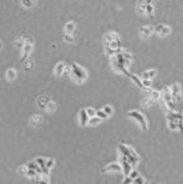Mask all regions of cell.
Listing matches in <instances>:
<instances>
[{
    "instance_id": "6da1fadb",
    "label": "cell",
    "mask_w": 183,
    "mask_h": 184,
    "mask_svg": "<svg viewBox=\"0 0 183 184\" xmlns=\"http://www.w3.org/2000/svg\"><path fill=\"white\" fill-rule=\"evenodd\" d=\"M118 148H120L121 154L125 156V157L127 158V161L131 163L132 167H135V166L138 163V156H137V153H136L131 147H128V146H126V144H124V143H121V144L118 146Z\"/></svg>"
},
{
    "instance_id": "7a4b0ae2",
    "label": "cell",
    "mask_w": 183,
    "mask_h": 184,
    "mask_svg": "<svg viewBox=\"0 0 183 184\" xmlns=\"http://www.w3.org/2000/svg\"><path fill=\"white\" fill-rule=\"evenodd\" d=\"M167 121H168V126L171 130L176 131V130H181V126H182V113L181 112H176L174 110L173 111H169L168 116H167Z\"/></svg>"
},
{
    "instance_id": "3957f363",
    "label": "cell",
    "mask_w": 183,
    "mask_h": 184,
    "mask_svg": "<svg viewBox=\"0 0 183 184\" xmlns=\"http://www.w3.org/2000/svg\"><path fill=\"white\" fill-rule=\"evenodd\" d=\"M71 75H72V77L75 80L80 81V82L85 81L87 78V76H88L87 72H86V70L82 66H80L79 64H76V62L71 64Z\"/></svg>"
},
{
    "instance_id": "277c9868",
    "label": "cell",
    "mask_w": 183,
    "mask_h": 184,
    "mask_svg": "<svg viewBox=\"0 0 183 184\" xmlns=\"http://www.w3.org/2000/svg\"><path fill=\"white\" fill-rule=\"evenodd\" d=\"M128 117H131V118H133L135 121H137L143 131H147V130H148L147 119H146V117H144L140 111H130V112H128Z\"/></svg>"
},
{
    "instance_id": "5b68a950",
    "label": "cell",
    "mask_w": 183,
    "mask_h": 184,
    "mask_svg": "<svg viewBox=\"0 0 183 184\" xmlns=\"http://www.w3.org/2000/svg\"><path fill=\"white\" fill-rule=\"evenodd\" d=\"M161 96H162V98H163V101H165V103H166V106L168 107L169 111L176 110L174 108V101H173V98L171 96V92H169V87H166L163 90V94Z\"/></svg>"
},
{
    "instance_id": "8992f818",
    "label": "cell",
    "mask_w": 183,
    "mask_h": 184,
    "mask_svg": "<svg viewBox=\"0 0 183 184\" xmlns=\"http://www.w3.org/2000/svg\"><path fill=\"white\" fill-rule=\"evenodd\" d=\"M169 92H171V96L173 98V101H181V85L179 83H174L171 88H169Z\"/></svg>"
},
{
    "instance_id": "52a82bcc",
    "label": "cell",
    "mask_w": 183,
    "mask_h": 184,
    "mask_svg": "<svg viewBox=\"0 0 183 184\" xmlns=\"http://www.w3.org/2000/svg\"><path fill=\"white\" fill-rule=\"evenodd\" d=\"M121 167H122V172H124V174L127 177L130 174V172L132 170V166L131 163L127 161V158L125 156L121 154Z\"/></svg>"
},
{
    "instance_id": "ba28073f",
    "label": "cell",
    "mask_w": 183,
    "mask_h": 184,
    "mask_svg": "<svg viewBox=\"0 0 183 184\" xmlns=\"http://www.w3.org/2000/svg\"><path fill=\"white\" fill-rule=\"evenodd\" d=\"M153 31H156L158 35H161V36H166L167 34H169V31H171V29H169V26H167V25H165V24H157L155 27H153Z\"/></svg>"
},
{
    "instance_id": "9c48e42d",
    "label": "cell",
    "mask_w": 183,
    "mask_h": 184,
    "mask_svg": "<svg viewBox=\"0 0 183 184\" xmlns=\"http://www.w3.org/2000/svg\"><path fill=\"white\" fill-rule=\"evenodd\" d=\"M140 33H141L142 38L147 39V38H149V36H151L152 34H153V26H151V25H147V26H142V27L140 29Z\"/></svg>"
},
{
    "instance_id": "30bf717a",
    "label": "cell",
    "mask_w": 183,
    "mask_h": 184,
    "mask_svg": "<svg viewBox=\"0 0 183 184\" xmlns=\"http://www.w3.org/2000/svg\"><path fill=\"white\" fill-rule=\"evenodd\" d=\"M69 70H67V67H66V64L65 62H59L56 66H55V75L56 76H63V74H65V72H67Z\"/></svg>"
},
{
    "instance_id": "8fae6325",
    "label": "cell",
    "mask_w": 183,
    "mask_h": 184,
    "mask_svg": "<svg viewBox=\"0 0 183 184\" xmlns=\"http://www.w3.org/2000/svg\"><path fill=\"white\" fill-rule=\"evenodd\" d=\"M104 172H122V167H121V163H117V162H113L108 166L105 167Z\"/></svg>"
},
{
    "instance_id": "7c38bea8",
    "label": "cell",
    "mask_w": 183,
    "mask_h": 184,
    "mask_svg": "<svg viewBox=\"0 0 183 184\" xmlns=\"http://www.w3.org/2000/svg\"><path fill=\"white\" fill-rule=\"evenodd\" d=\"M33 50V44H24L22 45V55H21V60L22 61H26L29 54Z\"/></svg>"
},
{
    "instance_id": "4fadbf2b",
    "label": "cell",
    "mask_w": 183,
    "mask_h": 184,
    "mask_svg": "<svg viewBox=\"0 0 183 184\" xmlns=\"http://www.w3.org/2000/svg\"><path fill=\"white\" fill-rule=\"evenodd\" d=\"M88 118H90V117L87 116L86 110L82 108V110L80 111V125H81V127L87 126V123H88Z\"/></svg>"
},
{
    "instance_id": "5bb4252c",
    "label": "cell",
    "mask_w": 183,
    "mask_h": 184,
    "mask_svg": "<svg viewBox=\"0 0 183 184\" xmlns=\"http://www.w3.org/2000/svg\"><path fill=\"white\" fill-rule=\"evenodd\" d=\"M153 14H155V8H153V4H151V3L146 4V8H144V15H147V16L152 18V16H153Z\"/></svg>"
},
{
    "instance_id": "9a60e30c",
    "label": "cell",
    "mask_w": 183,
    "mask_h": 184,
    "mask_svg": "<svg viewBox=\"0 0 183 184\" xmlns=\"http://www.w3.org/2000/svg\"><path fill=\"white\" fill-rule=\"evenodd\" d=\"M157 75V70H149V71H146L142 74V78H147V80H152L155 76Z\"/></svg>"
},
{
    "instance_id": "2e32d148",
    "label": "cell",
    "mask_w": 183,
    "mask_h": 184,
    "mask_svg": "<svg viewBox=\"0 0 183 184\" xmlns=\"http://www.w3.org/2000/svg\"><path fill=\"white\" fill-rule=\"evenodd\" d=\"M16 76H18V74H16V71H15L14 69H9V70L6 71V78H8L9 81L15 80V78H16Z\"/></svg>"
},
{
    "instance_id": "e0dca14e",
    "label": "cell",
    "mask_w": 183,
    "mask_h": 184,
    "mask_svg": "<svg viewBox=\"0 0 183 184\" xmlns=\"http://www.w3.org/2000/svg\"><path fill=\"white\" fill-rule=\"evenodd\" d=\"M35 3H36V0H21L22 6H24V8H26V9L33 8V6L35 5Z\"/></svg>"
},
{
    "instance_id": "ac0fdd59",
    "label": "cell",
    "mask_w": 183,
    "mask_h": 184,
    "mask_svg": "<svg viewBox=\"0 0 183 184\" xmlns=\"http://www.w3.org/2000/svg\"><path fill=\"white\" fill-rule=\"evenodd\" d=\"M128 76L131 77V80L133 81V83H135V85H137L140 88H143V86H142V80H141L140 77H137L136 75H131V74H130Z\"/></svg>"
},
{
    "instance_id": "d6986e66",
    "label": "cell",
    "mask_w": 183,
    "mask_h": 184,
    "mask_svg": "<svg viewBox=\"0 0 183 184\" xmlns=\"http://www.w3.org/2000/svg\"><path fill=\"white\" fill-rule=\"evenodd\" d=\"M75 27H76L75 22L70 21V22H67V24L65 25V31H66L67 34H71V33H74V30H75Z\"/></svg>"
},
{
    "instance_id": "ffe728a7",
    "label": "cell",
    "mask_w": 183,
    "mask_h": 184,
    "mask_svg": "<svg viewBox=\"0 0 183 184\" xmlns=\"http://www.w3.org/2000/svg\"><path fill=\"white\" fill-rule=\"evenodd\" d=\"M105 40H107V42H110V41H112V40H116V39H120L118 38V35L116 34V33H108V34H106L105 35V38H104Z\"/></svg>"
},
{
    "instance_id": "44dd1931",
    "label": "cell",
    "mask_w": 183,
    "mask_h": 184,
    "mask_svg": "<svg viewBox=\"0 0 183 184\" xmlns=\"http://www.w3.org/2000/svg\"><path fill=\"white\" fill-rule=\"evenodd\" d=\"M100 118L97 117V116H94V117H90L88 118V123L87 125H97V123H100Z\"/></svg>"
},
{
    "instance_id": "7402d4cb",
    "label": "cell",
    "mask_w": 183,
    "mask_h": 184,
    "mask_svg": "<svg viewBox=\"0 0 183 184\" xmlns=\"http://www.w3.org/2000/svg\"><path fill=\"white\" fill-rule=\"evenodd\" d=\"M41 116L40 114H35V116H33L31 117V119H30V122H31V125H36V123H39V122H41Z\"/></svg>"
},
{
    "instance_id": "603a6c76",
    "label": "cell",
    "mask_w": 183,
    "mask_h": 184,
    "mask_svg": "<svg viewBox=\"0 0 183 184\" xmlns=\"http://www.w3.org/2000/svg\"><path fill=\"white\" fill-rule=\"evenodd\" d=\"M35 162L40 166V168H44V167H45V163H46V158H44V157H39V158L35 159Z\"/></svg>"
},
{
    "instance_id": "cb8c5ba5",
    "label": "cell",
    "mask_w": 183,
    "mask_h": 184,
    "mask_svg": "<svg viewBox=\"0 0 183 184\" xmlns=\"http://www.w3.org/2000/svg\"><path fill=\"white\" fill-rule=\"evenodd\" d=\"M85 110H86V113H87L88 117H94V116H96V111H95L92 107H88V108H85Z\"/></svg>"
},
{
    "instance_id": "d4e9b609",
    "label": "cell",
    "mask_w": 183,
    "mask_h": 184,
    "mask_svg": "<svg viewBox=\"0 0 183 184\" xmlns=\"http://www.w3.org/2000/svg\"><path fill=\"white\" fill-rule=\"evenodd\" d=\"M55 107H56V105H55L54 102H51V101H49V102L46 103V106H45V108H46L47 111H50V112H52V111L55 110Z\"/></svg>"
},
{
    "instance_id": "484cf974",
    "label": "cell",
    "mask_w": 183,
    "mask_h": 184,
    "mask_svg": "<svg viewBox=\"0 0 183 184\" xmlns=\"http://www.w3.org/2000/svg\"><path fill=\"white\" fill-rule=\"evenodd\" d=\"M96 116L100 118V119H105V118H107L108 116L102 111V110H99V111H96Z\"/></svg>"
},
{
    "instance_id": "4316f807",
    "label": "cell",
    "mask_w": 183,
    "mask_h": 184,
    "mask_svg": "<svg viewBox=\"0 0 183 184\" xmlns=\"http://www.w3.org/2000/svg\"><path fill=\"white\" fill-rule=\"evenodd\" d=\"M54 164H55V161L52 159V158H50V159H46V163H45V167L50 170L52 167H54Z\"/></svg>"
},
{
    "instance_id": "83f0119b",
    "label": "cell",
    "mask_w": 183,
    "mask_h": 184,
    "mask_svg": "<svg viewBox=\"0 0 183 184\" xmlns=\"http://www.w3.org/2000/svg\"><path fill=\"white\" fill-rule=\"evenodd\" d=\"M161 97V92H158V91H152L151 92V98L152 100H158Z\"/></svg>"
},
{
    "instance_id": "f1b7e54d",
    "label": "cell",
    "mask_w": 183,
    "mask_h": 184,
    "mask_svg": "<svg viewBox=\"0 0 183 184\" xmlns=\"http://www.w3.org/2000/svg\"><path fill=\"white\" fill-rule=\"evenodd\" d=\"M102 111L107 114V116H111L112 114V107L110 106V105H107V106H105L104 108H102Z\"/></svg>"
},
{
    "instance_id": "f546056e",
    "label": "cell",
    "mask_w": 183,
    "mask_h": 184,
    "mask_svg": "<svg viewBox=\"0 0 183 184\" xmlns=\"http://www.w3.org/2000/svg\"><path fill=\"white\" fill-rule=\"evenodd\" d=\"M152 102H153V100L149 97V98H144V100L142 101V105H143L144 107H149V106L152 105Z\"/></svg>"
},
{
    "instance_id": "4dcf8cb0",
    "label": "cell",
    "mask_w": 183,
    "mask_h": 184,
    "mask_svg": "<svg viewBox=\"0 0 183 184\" xmlns=\"http://www.w3.org/2000/svg\"><path fill=\"white\" fill-rule=\"evenodd\" d=\"M64 39H65V41L66 42H69V44H72L74 42V38H72V35L71 34H65V36H64Z\"/></svg>"
},
{
    "instance_id": "1f68e13d",
    "label": "cell",
    "mask_w": 183,
    "mask_h": 184,
    "mask_svg": "<svg viewBox=\"0 0 183 184\" xmlns=\"http://www.w3.org/2000/svg\"><path fill=\"white\" fill-rule=\"evenodd\" d=\"M49 102V100L47 98H45V97H41L40 98V101H39V106L40 107H43V108H45V106H46V103Z\"/></svg>"
},
{
    "instance_id": "d6a6232c",
    "label": "cell",
    "mask_w": 183,
    "mask_h": 184,
    "mask_svg": "<svg viewBox=\"0 0 183 184\" xmlns=\"http://www.w3.org/2000/svg\"><path fill=\"white\" fill-rule=\"evenodd\" d=\"M132 183H138V184H143V183H146L143 179H141V177L138 175V177H136L133 180H132Z\"/></svg>"
},
{
    "instance_id": "836d02e7",
    "label": "cell",
    "mask_w": 183,
    "mask_h": 184,
    "mask_svg": "<svg viewBox=\"0 0 183 184\" xmlns=\"http://www.w3.org/2000/svg\"><path fill=\"white\" fill-rule=\"evenodd\" d=\"M143 2H144L146 4H148V3H151V4H152V3H153V2H155V0H143Z\"/></svg>"
}]
</instances>
